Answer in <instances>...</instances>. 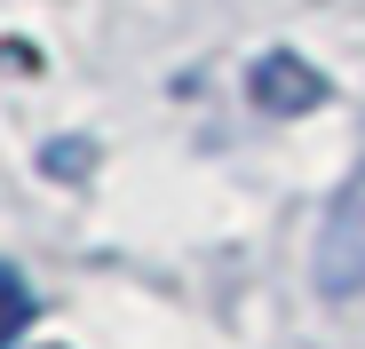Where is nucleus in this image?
I'll list each match as a JSON object with an SVG mask.
<instances>
[{
    "mask_svg": "<svg viewBox=\"0 0 365 349\" xmlns=\"http://www.w3.org/2000/svg\"><path fill=\"white\" fill-rule=\"evenodd\" d=\"M247 95H255V111H270V120H302V111L326 103V72L302 48H270V56H255Z\"/></svg>",
    "mask_w": 365,
    "mask_h": 349,
    "instance_id": "obj_2",
    "label": "nucleus"
},
{
    "mask_svg": "<svg viewBox=\"0 0 365 349\" xmlns=\"http://www.w3.org/2000/svg\"><path fill=\"white\" fill-rule=\"evenodd\" d=\"M24 325H32V286H24L9 262H0V349H9Z\"/></svg>",
    "mask_w": 365,
    "mask_h": 349,
    "instance_id": "obj_3",
    "label": "nucleus"
},
{
    "mask_svg": "<svg viewBox=\"0 0 365 349\" xmlns=\"http://www.w3.org/2000/svg\"><path fill=\"white\" fill-rule=\"evenodd\" d=\"M310 278H318V294H326V302L365 294V159L349 167V183L334 191V207H326V222H318Z\"/></svg>",
    "mask_w": 365,
    "mask_h": 349,
    "instance_id": "obj_1",
    "label": "nucleus"
}]
</instances>
